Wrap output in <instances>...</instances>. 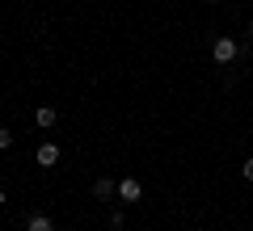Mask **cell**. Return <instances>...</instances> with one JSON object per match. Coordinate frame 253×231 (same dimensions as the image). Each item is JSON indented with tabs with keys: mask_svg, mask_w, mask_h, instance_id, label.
<instances>
[{
	"mask_svg": "<svg viewBox=\"0 0 253 231\" xmlns=\"http://www.w3.org/2000/svg\"><path fill=\"white\" fill-rule=\"evenodd\" d=\"M0 105H4V101H0Z\"/></svg>",
	"mask_w": 253,
	"mask_h": 231,
	"instance_id": "obj_11",
	"label": "cell"
},
{
	"mask_svg": "<svg viewBox=\"0 0 253 231\" xmlns=\"http://www.w3.org/2000/svg\"><path fill=\"white\" fill-rule=\"evenodd\" d=\"M4 202H9V194H4V189H0V206H4Z\"/></svg>",
	"mask_w": 253,
	"mask_h": 231,
	"instance_id": "obj_10",
	"label": "cell"
},
{
	"mask_svg": "<svg viewBox=\"0 0 253 231\" xmlns=\"http://www.w3.org/2000/svg\"><path fill=\"white\" fill-rule=\"evenodd\" d=\"M34 160L42 164V168H55V164H59V147H55V143H38Z\"/></svg>",
	"mask_w": 253,
	"mask_h": 231,
	"instance_id": "obj_5",
	"label": "cell"
},
{
	"mask_svg": "<svg viewBox=\"0 0 253 231\" xmlns=\"http://www.w3.org/2000/svg\"><path fill=\"white\" fill-rule=\"evenodd\" d=\"M55 122H59V109H55V105H38L34 109V126H38V131H51Z\"/></svg>",
	"mask_w": 253,
	"mask_h": 231,
	"instance_id": "obj_4",
	"label": "cell"
},
{
	"mask_svg": "<svg viewBox=\"0 0 253 231\" xmlns=\"http://www.w3.org/2000/svg\"><path fill=\"white\" fill-rule=\"evenodd\" d=\"M236 55H241V46H236V38H215V42H211V59H215V63H232L236 59Z\"/></svg>",
	"mask_w": 253,
	"mask_h": 231,
	"instance_id": "obj_1",
	"label": "cell"
},
{
	"mask_svg": "<svg viewBox=\"0 0 253 231\" xmlns=\"http://www.w3.org/2000/svg\"><path fill=\"white\" fill-rule=\"evenodd\" d=\"M118 198H123V202H139V198H144V185H139L135 177H123L118 181Z\"/></svg>",
	"mask_w": 253,
	"mask_h": 231,
	"instance_id": "obj_3",
	"label": "cell"
},
{
	"mask_svg": "<svg viewBox=\"0 0 253 231\" xmlns=\"http://www.w3.org/2000/svg\"><path fill=\"white\" fill-rule=\"evenodd\" d=\"M26 231H55V223L46 219V214H30V219H26Z\"/></svg>",
	"mask_w": 253,
	"mask_h": 231,
	"instance_id": "obj_6",
	"label": "cell"
},
{
	"mask_svg": "<svg viewBox=\"0 0 253 231\" xmlns=\"http://www.w3.org/2000/svg\"><path fill=\"white\" fill-rule=\"evenodd\" d=\"M241 172H245V181H249V185H253V156H249V160H245V168H241Z\"/></svg>",
	"mask_w": 253,
	"mask_h": 231,
	"instance_id": "obj_9",
	"label": "cell"
},
{
	"mask_svg": "<svg viewBox=\"0 0 253 231\" xmlns=\"http://www.w3.org/2000/svg\"><path fill=\"white\" fill-rule=\"evenodd\" d=\"M9 147H13V134L4 131V126H0V151H9Z\"/></svg>",
	"mask_w": 253,
	"mask_h": 231,
	"instance_id": "obj_8",
	"label": "cell"
},
{
	"mask_svg": "<svg viewBox=\"0 0 253 231\" xmlns=\"http://www.w3.org/2000/svg\"><path fill=\"white\" fill-rule=\"evenodd\" d=\"M106 223H110V231H123V223H126V219H123V210H110V219H106Z\"/></svg>",
	"mask_w": 253,
	"mask_h": 231,
	"instance_id": "obj_7",
	"label": "cell"
},
{
	"mask_svg": "<svg viewBox=\"0 0 253 231\" xmlns=\"http://www.w3.org/2000/svg\"><path fill=\"white\" fill-rule=\"evenodd\" d=\"M93 198H97V202H114V198H118V181L97 177V181H93Z\"/></svg>",
	"mask_w": 253,
	"mask_h": 231,
	"instance_id": "obj_2",
	"label": "cell"
},
{
	"mask_svg": "<svg viewBox=\"0 0 253 231\" xmlns=\"http://www.w3.org/2000/svg\"><path fill=\"white\" fill-rule=\"evenodd\" d=\"M211 4H215V0H211Z\"/></svg>",
	"mask_w": 253,
	"mask_h": 231,
	"instance_id": "obj_12",
	"label": "cell"
}]
</instances>
